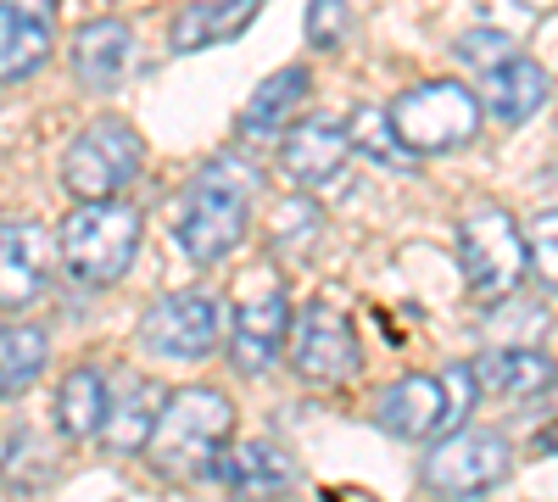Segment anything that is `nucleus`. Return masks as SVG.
I'll use <instances>...</instances> for the list:
<instances>
[{"instance_id":"ddd939ff","label":"nucleus","mask_w":558,"mask_h":502,"mask_svg":"<svg viewBox=\"0 0 558 502\" xmlns=\"http://www.w3.org/2000/svg\"><path fill=\"white\" fill-rule=\"evenodd\" d=\"M57 0H0V84H23L51 62Z\"/></svg>"},{"instance_id":"c85d7f7f","label":"nucleus","mask_w":558,"mask_h":502,"mask_svg":"<svg viewBox=\"0 0 558 502\" xmlns=\"http://www.w3.org/2000/svg\"><path fill=\"white\" fill-rule=\"evenodd\" d=\"M520 7H525V12H553L558 0H520Z\"/></svg>"},{"instance_id":"9d476101","label":"nucleus","mask_w":558,"mask_h":502,"mask_svg":"<svg viewBox=\"0 0 558 502\" xmlns=\"http://www.w3.org/2000/svg\"><path fill=\"white\" fill-rule=\"evenodd\" d=\"M347 168H352V140H347V128L330 123V118H307V123H296L286 140H279V173H286L302 196L347 191L352 185Z\"/></svg>"},{"instance_id":"4468645a","label":"nucleus","mask_w":558,"mask_h":502,"mask_svg":"<svg viewBox=\"0 0 558 502\" xmlns=\"http://www.w3.org/2000/svg\"><path fill=\"white\" fill-rule=\"evenodd\" d=\"M375 425L397 441H441V430H447V385H441V375H402L380 396Z\"/></svg>"},{"instance_id":"bb28decb","label":"nucleus","mask_w":558,"mask_h":502,"mask_svg":"<svg viewBox=\"0 0 558 502\" xmlns=\"http://www.w3.org/2000/svg\"><path fill=\"white\" fill-rule=\"evenodd\" d=\"M23 475V486L17 491H39L45 486V475H51V458L39 452V441L23 430V436H12V446H7V480H17Z\"/></svg>"},{"instance_id":"cd10ccee","label":"nucleus","mask_w":558,"mask_h":502,"mask_svg":"<svg viewBox=\"0 0 558 502\" xmlns=\"http://www.w3.org/2000/svg\"><path fill=\"white\" fill-rule=\"evenodd\" d=\"M508 57H514V39H502V34H492V28H475V34L458 39V62H470V68H481V73H492V68L508 62Z\"/></svg>"},{"instance_id":"aec40b11","label":"nucleus","mask_w":558,"mask_h":502,"mask_svg":"<svg viewBox=\"0 0 558 502\" xmlns=\"http://www.w3.org/2000/svg\"><path fill=\"white\" fill-rule=\"evenodd\" d=\"M307 101V68H279V73H268L252 96H246V107H241V134L246 140H268V134H279V128H291V112Z\"/></svg>"},{"instance_id":"6ab92c4d","label":"nucleus","mask_w":558,"mask_h":502,"mask_svg":"<svg viewBox=\"0 0 558 502\" xmlns=\"http://www.w3.org/2000/svg\"><path fill=\"white\" fill-rule=\"evenodd\" d=\"M162 407H168V391H162L157 380L129 375V380L112 391V407H107V430H101V441H107L112 452H140V446L151 441V430H157V419H162Z\"/></svg>"},{"instance_id":"39448f33","label":"nucleus","mask_w":558,"mask_h":502,"mask_svg":"<svg viewBox=\"0 0 558 502\" xmlns=\"http://www.w3.org/2000/svg\"><path fill=\"white\" fill-rule=\"evenodd\" d=\"M140 168H146V140L123 118H96L62 157V191L89 207V201H118Z\"/></svg>"},{"instance_id":"4be33fe9","label":"nucleus","mask_w":558,"mask_h":502,"mask_svg":"<svg viewBox=\"0 0 558 502\" xmlns=\"http://www.w3.org/2000/svg\"><path fill=\"white\" fill-rule=\"evenodd\" d=\"M107 407H112V385L101 369H73L57 385V430L68 441H96L107 430Z\"/></svg>"},{"instance_id":"a211bd4d","label":"nucleus","mask_w":558,"mask_h":502,"mask_svg":"<svg viewBox=\"0 0 558 502\" xmlns=\"http://www.w3.org/2000/svg\"><path fill=\"white\" fill-rule=\"evenodd\" d=\"M134 62V28L123 17H96L73 34V73L84 89H118Z\"/></svg>"},{"instance_id":"dca6fc26","label":"nucleus","mask_w":558,"mask_h":502,"mask_svg":"<svg viewBox=\"0 0 558 502\" xmlns=\"http://www.w3.org/2000/svg\"><path fill=\"white\" fill-rule=\"evenodd\" d=\"M475 101H481V112H486L492 123L520 128V123H531V118L547 107V73H542V62H531V57L514 51L508 62H497L492 73H481Z\"/></svg>"},{"instance_id":"a878e982","label":"nucleus","mask_w":558,"mask_h":502,"mask_svg":"<svg viewBox=\"0 0 558 502\" xmlns=\"http://www.w3.org/2000/svg\"><path fill=\"white\" fill-rule=\"evenodd\" d=\"M347 0H307V45L313 51H336L347 39Z\"/></svg>"},{"instance_id":"f3484780","label":"nucleus","mask_w":558,"mask_h":502,"mask_svg":"<svg viewBox=\"0 0 558 502\" xmlns=\"http://www.w3.org/2000/svg\"><path fill=\"white\" fill-rule=\"evenodd\" d=\"M470 369H475L481 396H502V402H531L558 385V363L536 346H497V352L475 357Z\"/></svg>"},{"instance_id":"0eeeda50","label":"nucleus","mask_w":558,"mask_h":502,"mask_svg":"<svg viewBox=\"0 0 558 502\" xmlns=\"http://www.w3.org/2000/svg\"><path fill=\"white\" fill-rule=\"evenodd\" d=\"M291 369L313 385H347L363 363V346H357V330L347 307L336 302H307L291 325Z\"/></svg>"},{"instance_id":"7ed1b4c3","label":"nucleus","mask_w":558,"mask_h":502,"mask_svg":"<svg viewBox=\"0 0 558 502\" xmlns=\"http://www.w3.org/2000/svg\"><path fill=\"white\" fill-rule=\"evenodd\" d=\"M391 128L402 134V146L413 157H441L458 151L481 134V101L470 84H452V78H430V84H413L386 107Z\"/></svg>"},{"instance_id":"9b49d317","label":"nucleus","mask_w":558,"mask_h":502,"mask_svg":"<svg viewBox=\"0 0 558 502\" xmlns=\"http://www.w3.org/2000/svg\"><path fill=\"white\" fill-rule=\"evenodd\" d=\"M291 325H296L291 296L279 285L246 296L235 307V330H229V363H235L241 375H268L279 363V352H286V341H291Z\"/></svg>"},{"instance_id":"423d86ee","label":"nucleus","mask_w":558,"mask_h":502,"mask_svg":"<svg viewBox=\"0 0 558 502\" xmlns=\"http://www.w3.org/2000/svg\"><path fill=\"white\" fill-rule=\"evenodd\" d=\"M458 268H463V280H470V291L481 302H502L531 273L525 230L502 207L463 212L458 218Z\"/></svg>"},{"instance_id":"412c9836","label":"nucleus","mask_w":558,"mask_h":502,"mask_svg":"<svg viewBox=\"0 0 558 502\" xmlns=\"http://www.w3.org/2000/svg\"><path fill=\"white\" fill-rule=\"evenodd\" d=\"M263 0H191L173 17V51H202V45H229L257 17Z\"/></svg>"},{"instance_id":"f257e3e1","label":"nucleus","mask_w":558,"mask_h":502,"mask_svg":"<svg viewBox=\"0 0 558 502\" xmlns=\"http://www.w3.org/2000/svg\"><path fill=\"white\" fill-rule=\"evenodd\" d=\"M229 430H235V402L213 385H184L168 391V407L146 441V458L157 475L196 486L207 475H218L223 452H229Z\"/></svg>"},{"instance_id":"f8f14e48","label":"nucleus","mask_w":558,"mask_h":502,"mask_svg":"<svg viewBox=\"0 0 558 502\" xmlns=\"http://www.w3.org/2000/svg\"><path fill=\"white\" fill-rule=\"evenodd\" d=\"M51 235L28 218H0V307L23 313L51 285Z\"/></svg>"},{"instance_id":"5701e85b","label":"nucleus","mask_w":558,"mask_h":502,"mask_svg":"<svg viewBox=\"0 0 558 502\" xmlns=\"http://www.w3.org/2000/svg\"><path fill=\"white\" fill-rule=\"evenodd\" d=\"M45 357H51L45 330H34V325H0V402L23 396L45 375Z\"/></svg>"},{"instance_id":"6e6552de","label":"nucleus","mask_w":558,"mask_h":502,"mask_svg":"<svg viewBox=\"0 0 558 502\" xmlns=\"http://www.w3.org/2000/svg\"><path fill=\"white\" fill-rule=\"evenodd\" d=\"M514 469V452L497 430H470L463 425L458 436H441L425 458V486L436 497H486L508 480Z\"/></svg>"},{"instance_id":"393cba45","label":"nucleus","mask_w":558,"mask_h":502,"mask_svg":"<svg viewBox=\"0 0 558 502\" xmlns=\"http://www.w3.org/2000/svg\"><path fill=\"white\" fill-rule=\"evenodd\" d=\"M525 257H531V273L542 280V291L558 296V212H536L525 223Z\"/></svg>"},{"instance_id":"f03ea898","label":"nucleus","mask_w":558,"mask_h":502,"mask_svg":"<svg viewBox=\"0 0 558 502\" xmlns=\"http://www.w3.org/2000/svg\"><path fill=\"white\" fill-rule=\"evenodd\" d=\"M252 162L241 157H213L191 185L179 196V212H173V235L184 246L191 262H218L229 257L241 241H246V223H252Z\"/></svg>"},{"instance_id":"1a4fd4ad","label":"nucleus","mask_w":558,"mask_h":502,"mask_svg":"<svg viewBox=\"0 0 558 502\" xmlns=\"http://www.w3.org/2000/svg\"><path fill=\"white\" fill-rule=\"evenodd\" d=\"M218 302L207 291H168L146 307V318H140V341H146V352L168 357V363H196L218 346Z\"/></svg>"},{"instance_id":"20e7f679","label":"nucleus","mask_w":558,"mask_h":502,"mask_svg":"<svg viewBox=\"0 0 558 502\" xmlns=\"http://www.w3.org/2000/svg\"><path fill=\"white\" fill-rule=\"evenodd\" d=\"M140 252V212L129 201H89L62 223V268L78 285H112Z\"/></svg>"},{"instance_id":"2eb2a0df","label":"nucleus","mask_w":558,"mask_h":502,"mask_svg":"<svg viewBox=\"0 0 558 502\" xmlns=\"http://www.w3.org/2000/svg\"><path fill=\"white\" fill-rule=\"evenodd\" d=\"M218 486L235 502H279L296 491V464L274 441H229L218 464Z\"/></svg>"},{"instance_id":"b1692460","label":"nucleus","mask_w":558,"mask_h":502,"mask_svg":"<svg viewBox=\"0 0 558 502\" xmlns=\"http://www.w3.org/2000/svg\"><path fill=\"white\" fill-rule=\"evenodd\" d=\"M341 128H347L352 151H363L368 162H380L386 173H413V168H418V157L402 146V134L391 128V112H380V107H357Z\"/></svg>"}]
</instances>
